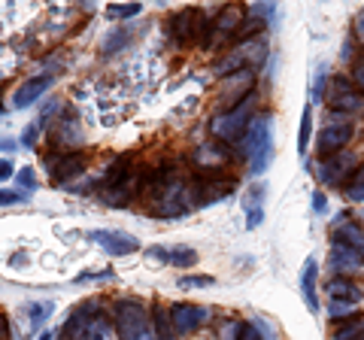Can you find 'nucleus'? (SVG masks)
I'll use <instances>...</instances> for the list:
<instances>
[{
    "instance_id": "b1692460",
    "label": "nucleus",
    "mask_w": 364,
    "mask_h": 340,
    "mask_svg": "<svg viewBox=\"0 0 364 340\" xmlns=\"http://www.w3.org/2000/svg\"><path fill=\"white\" fill-rule=\"evenodd\" d=\"M364 337V319H346L334 328V340H361Z\"/></svg>"
},
{
    "instance_id": "1a4fd4ad",
    "label": "nucleus",
    "mask_w": 364,
    "mask_h": 340,
    "mask_svg": "<svg viewBox=\"0 0 364 340\" xmlns=\"http://www.w3.org/2000/svg\"><path fill=\"white\" fill-rule=\"evenodd\" d=\"M170 316H173V325L179 334H191L198 331L200 325L210 322V310L207 307H198V304H188V301H179L170 307Z\"/></svg>"
},
{
    "instance_id": "aec40b11",
    "label": "nucleus",
    "mask_w": 364,
    "mask_h": 340,
    "mask_svg": "<svg viewBox=\"0 0 364 340\" xmlns=\"http://www.w3.org/2000/svg\"><path fill=\"white\" fill-rule=\"evenodd\" d=\"M195 161L207 164V170H222V164L228 161V149L219 146V143H203V146H198Z\"/></svg>"
},
{
    "instance_id": "dca6fc26",
    "label": "nucleus",
    "mask_w": 364,
    "mask_h": 340,
    "mask_svg": "<svg viewBox=\"0 0 364 340\" xmlns=\"http://www.w3.org/2000/svg\"><path fill=\"white\" fill-rule=\"evenodd\" d=\"M316 277H318V265H316V258H306V262H304V270H301V294H304V304H306V307H310L313 313H318Z\"/></svg>"
},
{
    "instance_id": "20e7f679",
    "label": "nucleus",
    "mask_w": 364,
    "mask_h": 340,
    "mask_svg": "<svg viewBox=\"0 0 364 340\" xmlns=\"http://www.w3.org/2000/svg\"><path fill=\"white\" fill-rule=\"evenodd\" d=\"M267 58V46H264V40L261 37H252V40H243L240 46H234L231 52L225 55V58L215 61L213 67V73L225 79V76H231V73H240V70H255V67Z\"/></svg>"
},
{
    "instance_id": "09e8293b",
    "label": "nucleus",
    "mask_w": 364,
    "mask_h": 340,
    "mask_svg": "<svg viewBox=\"0 0 364 340\" xmlns=\"http://www.w3.org/2000/svg\"><path fill=\"white\" fill-rule=\"evenodd\" d=\"M355 33H358V37L364 40V9H361V13H358V18H355Z\"/></svg>"
},
{
    "instance_id": "f03ea898",
    "label": "nucleus",
    "mask_w": 364,
    "mask_h": 340,
    "mask_svg": "<svg viewBox=\"0 0 364 340\" xmlns=\"http://www.w3.org/2000/svg\"><path fill=\"white\" fill-rule=\"evenodd\" d=\"M255 104H258V95L252 92L249 97H243L240 104L228 107L225 112H215L213 122H210L213 137L222 140V143H237L243 137V131L249 128V122L255 119Z\"/></svg>"
},
{
    "instance_id": "a18cd8bd",
    "label": "nucleus",
    "mask_w": 364,
    "mask_h": 340,
    "mask_svg": "<svg viewBox=\"0 0 364 340\" xmlns=\"http://www.w3.org/2000/svg\"><path fill=\"white\" fill-rule=\"evenodd\" d=\"M352 186H364V161L358 164L355 174H352Z\"/></svg>"
},
{
    "instance_id": "9d476101",
    "label": "nucleus",
    "mask_w": 364,
    "mask_h": 340,
    "mask_svg": "<svg viewBox=\"0 0 364 340\" xmlns=\"http://www.w3.org/2000/svg\"><path fill=\"white\" fill-rule=\"evenodd\" d=\"M255 92V70H240V73H231L222 79L219 85V97L225 100V104H240L243 97H249Z\"/></svg>"
},
{
    "instance_id": "c756f323",
    "label": "nucleus",
    "mask_w": 364,
    "mask_h": 340,
    "mask_svg": "<svg viewBox=\"0 0 364 340\" xmlns=\"http://www.w3.org/2000/svg\"><path fill=\"white\" fill-rule=\"evenodd\" d=\"M28 313H31V328H40L46 319H49V313H52V304H49V301L31 304V307H28Z\"/></svg>"
},
{
    "instance_id": "4be33fe9",
    "label": "nucleus",
    "mask_w": 364,
    "mask_h": 340,
    "mask_svg": "<svg viewBox=\"0 0 364 340\" xmlns=\"http://www.w3.org/2000/svg\"><path fill=\"white\" fill-rule=\"evenodd\" d=\"M134 40V28H112L107 37H104V43H100V52L104 55H116V52H122L128 43Z\"/></svg>"
},
{
    "instance_id": "9b49d317",
    "label": "nucleus",
    "mask_w": 364,
    "mask_h": 340,
    "mask_svg": "<svg viewBox=\"0 0 364 340\" xmlns=\"http://www.w3.org/2000/svg\"><path fill=\"white\" fill-rule=\"evenodd\" d=\"M243 21H246V9L240 4L222 6L219 13H215V18H213V37H210V43H219L225 37H231V33L237 37V31H240Z\"/></svg>"
},
{
    "instance_id": "a211bd4d",
    "label": "nucleus",
    "mask_w": 364,
    "mask_h": 340,
    "mask_svg": "<svg viewBox=\"0 0 364 340\" xmlns=\"http://www.w3.org/2000/svg\"><path fill=\"white\" fill-rule=\"evenodd\" d=\"M55 140L61 146H79L82 143V124L76 122V116H64L55 122Z\"/></svg>"
},
{
    "instance_id": "4468645a",
    "label": "nucleus",
    "mask_w": 364,
    "mask_h": 340,
    "mask_svg": "<svg viewBox=\"0 0 364 340\" xmlns=\"http://www.w3.org/2000/svg\"><path fill=\"white\" fill-rule=\"evenodd\" d=\"M328 265H331L340 277L358 274V270H364V253H358V249H352V246H343V243H334L331 255H328Z\"/></svg>"
},
{
    "instance_id": "4c0bfd02",
    "label": "nucleus",
    "mask_w": 364,
    "mask_h": 340,
    "mask_svg": "<svg viewBox=\"0 0 364 340\" xmlns=\"http://www.w3.org/2000/svg\"><path fill=\"white\" fill-rule=\"evenodd\" d=\"M264 222V210H249V219H246V228H258Z\"/></svg>"
},
{
    "instance_id": "7c9ffc66",
    "label": "nucleus",
    "mask_w": 364,
    "mask_h": 340,
    "mask_svg": "<svg viewBox=\"0 0 364 340\" xmlns=\"http://www.w3.org/2000/svg\"><path fill=\"white\" fill-rule=\"evenodd\" d=\"M198 262V253L195 249H173V253H170V265H176V267H191Z\"/></svg>"
},
{
    "instance_id": "de8ad7c7",
    "label": "nucleus",
    "mask_w": 364,
    "mask_h": 340,
    "mask_svg": "<svg viewBox=\"0 0 364 340\" xmlns=\"http://www.w3.org/2000/svg\"><path fill=\"white\" fill-rule=\"evenodd\" d=\"M6 334H9V322H6V316L0 313V340H6Z\"/></svg>"
},
{
    "instance_id": "412c9836",
    "label": "nucleus",
    "mask_w": 364,
    "mask_h": 340,
    "mask_svg": "<svg viewBox=\"0 0 364 340\" xmlns=\"http://www.w3.org/2000/svg\"><path fill=\"white\" fill-rule=\"evenodd\" d=\"M331 243H343V246H352V249H358V253H364V231L358 225L343 222L331 231Z\"/></svg>"
},
{
    "instance_id": "72a5a7b5",
    "label": "nucleus",
    "mask_w": 364,
    "mask_h": 340,
    "mask_svg": "<svg viewBox=\"0 0 364 340\" xmlns=\"http://www.w3.org/2000/svg\"><path fill=\"white\" fill-rule=\"evenodd\" d=\"M325 79H328L325 64H318L316 67V79H313V100H322L325 97Z\"/></svg>"
},
{
    "instance_id": "a19ab883",
    "label": "nucleus",
    "mask_w": 364,
    "mask_h": 340,
    "mask_svg": "<svg viewBox=\"0 0 364 340\" xmlns=\"http://www.w3.org/2000/svg\"><path fill=\"white\" fill-rule=\"evenodd\" d=\"M149 258H155V262H170V253H167V249H161V246H152Z\"/></svg>"
},
{
    "instance_id": "f8f14e48",
    "label": "nucleus",
    "mask_w": 364,
    "mask_h": 340,
    "mask_svg": "<svg viewBox=\"0 0 364 340\" xmlns=\"http://www.w3.org/2000/svg\"><path fill=\"white\" fill-rule=\"evenodd\" d=\"M46 167H49L52 179H58V183H67V179L79 176L85 170V155L82 152H61V155H49L46 158Z\"/></svg>"
},
{
    "instance_id": "473e14b6",
    "label": "nucleus",
    "mask_w": 364,
    "mask_h": 340,
    "mask_svg": "<svg viewBox=\"0 0 364 340\" xmlns=\"http://www.w3.org/2000/svg\"><path fill=\"white\" fill-rule=\"evenodd\" d=\"M40 131H43V122H40V119H37V122H31L28 128H25V134H21V146H28V149H33V143H37Z\"/></svg>"
},
{
    "instance_id": "5701e85b",
    "label": "nucleus",
    "mask_w": 364,
    "mask_h": 340,
    "mask_svg": "<svg viewBox=\"0 0 364 340\" xmlns=\"http://www.w3.org/2000/svg\"><path fill=\"white\" fill-rule=\"evenodd\" d=\"M310 140H313V107H304L301 128H298V155L301 158H306V152H310Z\"/></svg>"
},
{
    "instance_id": "c85d7f7f",
    "label": "nucleus",
    "mask_w": 364,
    "mask_h": 340,
    "mask_svg": "<svg viewBox=\"0 0 364 340\" xmlns=\"http://www.w3.org/2000/svg\"><path fill=\"white\" fill-rule=\"evenodd\" d=\"M31 195L25 188H0V207H13V203H28Z\"/></svg>"
},
{
    "instance_id": "ddd939ff",
    "label": "nucleus",
    "mask_w": 364,
    "mask_h": 340,
    "mask_svg": "<svg viewBox=\"0 0 364 340\" xmlns=\"http://www.w3.org/2000/svg\"><path fill=\"white\" fill-rule=\"evenodd\" d=\"M52 85H55V76H52V73H43V76H33V79H28V83H21V85L16 88V95H13V110H28V107H33L46 92H49Z\"/></svg>"
},
{
    "instance_id": "e433bc0d",
    "label": "nucleus",
    "mask_w": 364,
    "mask_h": 340,
    "mask_svg": "<svg viewBox=\"0 0 364 340\" xmlns=\"http://www.w3.org/2000/svg\"><path fill=\"white\" fill-rule=\"evenodd\" d=\"M349 83L358 88V92L364 95V61H355L352 64V73H349Z\"/></svg>"
},
{
    "instance_id": "6e6552de",
    "label": "nucleus",
    "mask_w": 364,
    "mask_h": 340,
    "mask_svg": "<svg viewBox=\"0 0 364 340\" xmlns=\"http://www.w3.org/2000/svg\"><path fill=\"white\" fill-rule=\"evenodd\" d=\"M88 240L97 243L104 253L109 255H131L140 249V240L134 234H124V231H107V228H97V231H88Z\"/></svg>"
},
{
    "instance_id": "7ed1b4c3",
    "label": "nucleus",
    "mask_w": 364,
    "mask_h": 340,
    "mask_svg": "<svg viewBox=\"0 0 364 340\" xmlns=\"http://www.w3.org/2000/svg\"><path fill=\"white\" fill-rule=\"evenodd\" d=\"M167 31L173 43L179 46H191V43H210L213 37V21L198 13V9H179L167 18Z\"/></svg>"
},
{
    "instance_id": "603ef678",
    "label": "nucleus",
    "mask_w": 364,
    "mask_h": 340,
    "mask_svg": "<svg viewBox=\"0 0 364 340\" xmlns=\"http://www.w3.org/2000/svg\"><path fill=\"white\" fill-rule=\"evenodd\" d=\"M361 340H364V337H361Z\"/></svg>"
},
{
    "instance_id": "423d86ee",
    "label": "nucleus",
    "mask_w": 364,
    "mask_h": 340,
    "mask_svg": "<svg viewBox=\"0 0 364 340\" xmlns=\"http://www.w3.org/2000/svg\"><path fill=\"white\" fill-rule=\"evenodd\" d=\"M355 134V124H352V116H343V112H334V119L325 124V131L318 134V149L325 155H334L340 149H346V143Z\"/></svg>"
},
{
    "instance_id": "8fccbe9b",
    "label": "nucleus",
    "mask_w": 364,
    "mask_h": 340,
    "mask_svg": "<svg viewBox=\"0 0 364 340\" xmlns=\"http://www.w3.org/2000/svg\"><path fill=\"white\" fill-rule=\"evenodd\" d=\"M40 340H52V334H43V337H40Z\"/></svg>"
},
{
    "instance_id": "79ce46f5",
    "label": "nucleus",
    "mask_w": 364,
    "mask_h": 340,
    "mask_svg": "<svg viewBox=\"0 0 364 340\" xmlns=\"http://www.w3.org/2000/svg\"><path fill=\"white\" fill-rule=\"evenodd\" d=\"M16 174V167H13V161H9V158H4V161H0V179H9Z\"/></svg>"
},
{
    "instance_id": "58836bf2",
    "label": "nucleus",
    "mask_w": 364,
    "mask_h": 340,
    "mask_svg": "<svg viewBox=\"0 0 364 340\" xmlns=\"http://www.w3.org/2000/svg\"><path fill=\"white\" fill-rule=\"evenodd\" d=\"M240 340H264L261 337V331L255 325H243V331H240Z\"/></svg>"
},
{
    "instance_id": "bb28decb",
    "label": "nucleus",
    "mask_w": 364,
    "mask_h": 340,
    "mask_svg": "<svg viewBox=\"0 0 364 340\" xmlns=\"http://www.w3.org/2000/svg\"><path fill=\"white\" fill-rule=\"evenodd\" d=\"M264 25H267V21H264V18H258V16L252 13V16H249V18L243 21V25H240V31H237V37H240V40H252V37H258V33L264 31Z\"/></svg>"
},
{
    "instance_id": "39448f33",
    "label": "nucleus",
    "mask_w": 364,
    "mask_h": 340,
    "mask_svg": "<svg viewBox=\"0 0 364 340\" xmlns=\"http://www.w3.org/2000/svg\"><path fill=\"white\" fill-rule=\"evenodd\" d=\"M237 188V179L228 176V174H207V176H198L195 179V198H198V207H213L225 198H231Z\"/></svg>"
},
{
    "instance_id": "2eb2a0df",
    "label": "nucleus",
    "mask_w": 364,
    "mask_h": 340,
    "mask_svg": "<svg viewBox=\"0 0 364 340\" xmlns=\"http://www.w3.org/2000/svg\"><path fill=\"white\" fill-rule=\"evenodd\" d=\"M331 110L343 112V116H352V112L364 110V97H361V92H352V83H346V79H337V83H334V95H331Z\"/></svg>"
},
{
    "instance_id": "f3484780",
    "label": "nucleus",
    "mask_w": 364,
    "mask_h": 340,
    "mask_svg": "<svg viewBox=\"0 0 364 340\" xmlns=\"http://www.w3.org/2000/svg\"><path fill=\"white\" fill-rule=\"evenodd\" d=\"M152 334H155V340H179L173 316H170V310L161 307V304H155L152 307Z\"/></svg>"
},
{
    "instance_id": "393cba45",
    "label": "nucleus",
    "mask_w": 364,
    "mask_h": 340,
    "mask_svg": "<svg viewBox=\"0 0 364 340\" xmlns=\"http://www.w3.org/2000/svg\"><path fill=\"white\" fill-rule=\"evenodd\" d=\"M143 13V4H136V0H131V4H109L107 6V16L116 18V21H124V18H134Z\"/></svg>"
},
{
    "instance_id": "c03bdc74",
    "label": "nucleus",
    "mask_w": 364,
    "mask_h": 340,
    "mask_svg": "<svg viewBox=\"0 0 364 340\" xmlns=\"http://www.w3.org/2000/svg\"><path fill=\"white\" fill-rule=\"evenodd\" d=\"M346 195H349V201H364V186H349Z\"/></svg>"
},
{
    "instance_id": "2f4dec72",
    "label": "nucleus",
    "mask_w": 364,
    "mask_h": 340,
    "mask_svg": "<svg viewBox=\"0 0 364 340\" xmlns=\"http://www.w3.org/2000/svg\"><path fill=\"white\" fill-rule=\"evenodd\" d=\"M240 331H243V322L225 319V322L219 325V340H240Z\"/></svg>"
},
{
    "instance_id": "a878e982",
    "label": "nucleus",
    "mask_w": 364,
    "mask_h": 340,
    "mask_svg": "<svg viewBox=\"0 0 364 340\" xmlns=\"http://www.w3.org/2000/svg\"><path fill=\"white\" fill-rule=\"evenodd\" d=\"M355 307H358V304H352V301L331 298V304H328V316L337 319V322H343V319H349V316H355Z\"/></svg>"
},
{
    "instance_id": "0eeeda50",
    "label": "nucleus",
    "mask_w": 364,
    "mask_h": 340,
    "mask_svg": "<svg viewBox=\"0 0 364 340\" xmlns=\"http://www.w3.org/2000/svg\"><path fill=\"white\" fill-rule=\"evenodd\" d=\"M352 170H358V158L352 155V152H346V149H340L334 155H325L322 158V164H318L316 176L322 179L325 186H340L352 174Z\"/></svg>"
},
{
    "instance_id": "f257e3e1",
    "label": "nucleus",
    "mask_w": 364,
    "mask_h": 340,
    "mask_svg": "<svg viewBox=\"0 0 364 340\" xmlns=\"http://www.w3.org/2000/svg\"><path fill=\"white\" fill-rule=\"evenodd\" d=\"M237 152L249 161V174L261 176L273 164V119L270 116H255L243 131V137L237 140Z\"/></svg>"
},
{
    "instance_id": "cd10ccee",
    "label": "nucleus",
    "mask_w": 364,
    "mask_h": 340,
    "mask_svg": "<svg viewBox=\"0 0 364 340\" xmlns=\"http://www.w3.org/2000/svg\"><path fill=\"white\" fill-rule=\"evenodd\" d=\"M255 16H258V18H264L267 25L273 28V25H277V18H279V13H277V0H258V4H255Z\"/></svg>"
},
{
    "instance_id": "37998d69",
    "label": "nucleus",
    "mask_w": 364,
    "mask_h": 340,
    "mask_svg": "<svg viewBox=\"0 0 364 340\" xmlns=\"http://www.w3.org/2000/svg\"><path fill=\"white\" fill-rule=\"evenodd\" d=\"M107 277H112V270H100V274H79L76 282H85V280H107Z\"/></svg>"
},
{
    "instance_id": "ea45409f",
    "label": "nucleus",
    "mask_w": 364,
    "mask_h": 340,
    "mask_svg": "<svg viewBox=\"0 0 364 340\" xmlns=\"http://www.w3.org/2000/svg\"><path fill=\"white\" fill-rule=\"evenodd\" d=\"M313 210L316 213H328V198L322 195V191H316L313 195Z\"/></svg>"
},
{
    "instance_id": "3c124183",
    "label": "nucleus",
    "mask_w": 364,
    "mask_h": 340,
    "mask_svg": "<svg viewBox=\"0 0 364 340\" xmlns=\"http://www.w3.org/2000/svg\"><path fill=\"white\" fill-rule=\"evenodd\" d=\"M4 110H6V107H4V100H0V112H4Z\"/></svg>"
},
{
    "instance_id": "f704fd0d",
    "label": "nucleus",
    "mask_w": 364,
    "mask_h": 340,
    "mask_svg": "<svg viewBox=\"0 0 364 340\" xmlns=\"http://www.w3.org/2000/svg\"><path fill=\"white\" fill-rule=\"evenodd\" d=\"M18 186L31 191V188H37V176H33V167H21L18 170Z\"/></svg>"
},
{
    "instance_id": "6ab92c4d",
    "label": "nucleus",
    "mask_w": 364,
    "mask_h": 340,
    "mask_svg": "<svg viewBox=\"0 0 364 340\" xmlns=\"http://www.w3.org/2000/svg\"><path fill=\"white\" fill-rule=\"evenodd\" d=\"M328 294L337 301H352V304H358L364 298V289L355 286L349 277H334L331 282H328Z\"/></svg>"
},
{
    "instance_id": "49530a36",
    "label": "nucleus",
    "mask_w": 364,
    "mask_h": 340,
    "mask_svg": "<svg viewBox=\"0 0 364 340\" xmlns=\"http://www.w3.org/2000/svg\"><path fill=\"white\" fill-rule=\"evenodd\" d=\"M0 152H16V140H9V137H0Z\"/></svg>"
},
{
    "instance_id": "c9c22d12",
    "label": "nucleus",
    "mask_w": 364,
    "mask_h": 340,
    "mask_svg": "<svg viewBox=\"0 0 364 340\" xmlns=\"http://www.w3.org/2000/svg\"><path fill=\"white\" fill-rule=\"evenodd\" d=\"M179 286H186V289H207V286H213V277H182Z\"/></svg>"
}]
</instances>
